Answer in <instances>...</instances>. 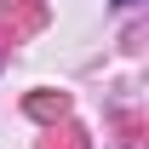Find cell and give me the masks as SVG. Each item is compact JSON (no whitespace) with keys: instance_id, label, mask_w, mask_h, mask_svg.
<instances>
[{"instance_id":"obj_1","label":"cell","mask_w":149,"mask_h":149,"mask_svg":"<svg viewBox=\"0 0 149 149\" xmlns=\"http://www.w3.org/2000/svg\"><path fill=\"white\" fill-rule=\"evenodd\" d=\"M115 6H138V0H115Z\"/></svg>"}]
</instances>
